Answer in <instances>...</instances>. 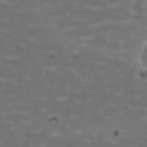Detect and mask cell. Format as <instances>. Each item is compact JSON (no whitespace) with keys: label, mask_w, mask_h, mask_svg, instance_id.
<instances>
[{"label":"cell","mask_w":147,"mask_h":147,"mask_svg":"<svg viewBox=\"0 0 147 147\" xmlns=\"http://www.w3.org/2000/svg\"><path fill=\"white\" fill-rule=\"evenodd\" d=\"M143 73H144V76H147V48H146V51H144V53H143Z\"/></svg>","instance_id":"obj_1"},{"label":"cell","mask_w":147,"mask_h":147,"mask_svg":"<svg viewBox=\"0 0 147 147\" xmlns=\"http://www.w3.org/2000/svg\"><path fill=\"white\" fill-rule=\"evenodd\" d=\"M143 3H144V4H146V9H147V0H144Z\"/></svg>","instance_id":"obj_2"}]
</instances>
